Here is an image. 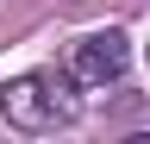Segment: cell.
<instances>
[{"mask_svg": "<svg viewBox=\"0 0 150 144\" xmlns=\"http://www.w3.org/2000/svg\"><path fill=\"white\" fill-rule=\"evenodd\" d=\"M75 75H56V69H31V75H13L0 88V113L6 125L19 132H56V125H69L81 113V100H75Z\"/></svg>", "mask_w": 150, "mask_h": 144, "instance_id": "cell-1", "label": "cell"}, {"mask_svg": "<svg viewBox=\"0 0 150 144\" xmlns=\"http://www.w3.org/2000/svg\"><path fill=\"white\" fill-rule=\"evenodd\" d=\"M125 63H131V50H125L119 31H88V38H75V50H69V75L81 82V88H106V82H119Z\"/></svg>", "mask_w": 150, "mask_h": 144, "instance_id": "cell-2", "label": "cell"}]
</instances>
